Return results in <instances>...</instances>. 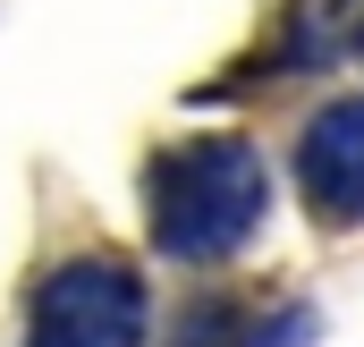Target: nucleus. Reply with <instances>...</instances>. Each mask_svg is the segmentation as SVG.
Segmentation results:
<instances>
[{"label":"nucleus","instance_id":"obj_1","mask_svg":"<svg viewBox=\"0 0 364 347\" xmlns=\"http://www.w3.org/2000/svg\"><path fill=\"white\" fill-rule=\"evenodd\" d=\"M272 212V170L237 127H203L186 144H161L144 170V229L170 262H229Z\"/></svg>","mask_w":364,"mask_h":347},{"label":"nucleus","instance_id":"obj_2","mask_svg":"<svg viewBox=\"0 0 364 347\" xmlns=\"http://www.w3.org/2000/svg\"><path fill=\"white\" fill-rule=\"evenodd\" d=\"M153 297L127 255H68L26 297V347H144Z\"/></svg>","mask_w":364,"mask_h":347},{"label":"nucleus","instance_id":"obj_3","mask_svg":"<svg viewBox=\"0 0 364 347\" xmlns=\"http://www.w3.org/2000/svg\"><path fill=\"white\" fill-rule=\"evenodd\" d=\"M296 186L322 220H364V93H339L296 136Z\"/></svg>","mask_w":364,"mask_h":347},{"label":"nucleus","instance_id":"obj_4","mask_svg":"<svg viewBox=\"0 0 364 347\" xmlns=\"http://www.w3.org/2000/svg\"><path fill=\"white\" fill-rule=\"evenodd\" d=\"M170 347H246V305L237 297H203L170 322Z\"/></svg>","mask_w":364,"mask_h":347}]
</instances>
